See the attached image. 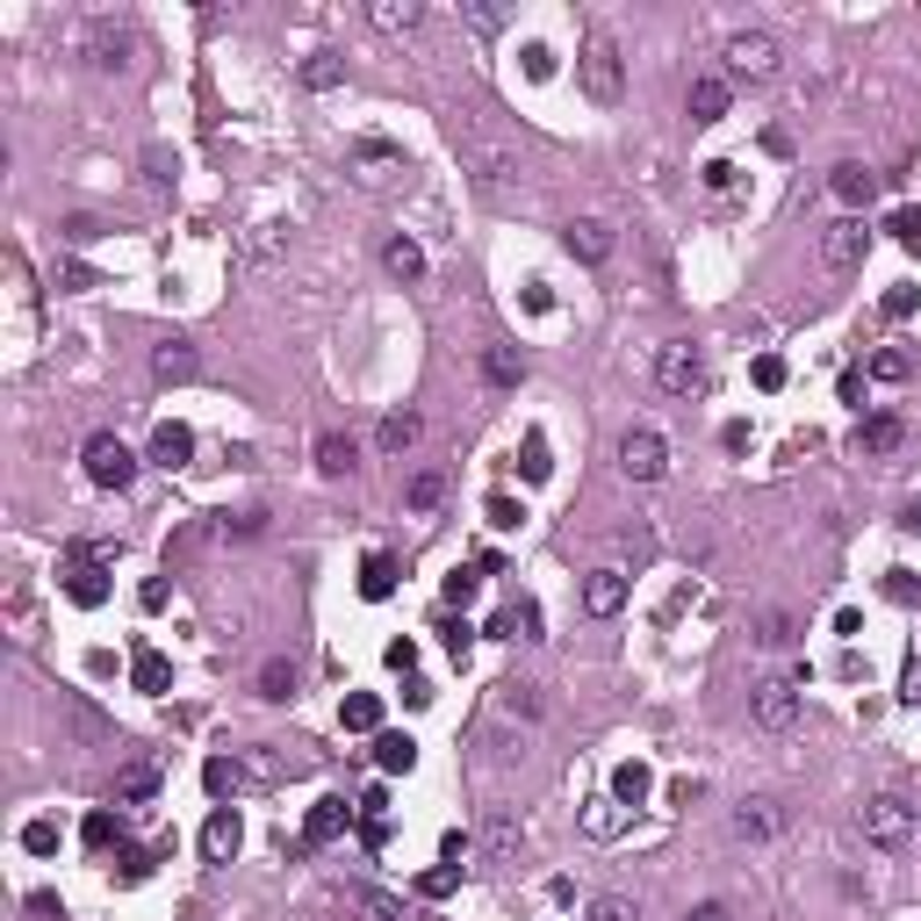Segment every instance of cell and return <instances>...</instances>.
Returning a JSON list of instances; mask_svg holds the SVG:
<instances>
[{
  "label": "cell",
  "mask_w": 921,
  "mask_h": 921,
  "mask_svg": "<svg viewBox=\"0 0 921 921\" xmlns=\"http://www.w3.org/2000/svg\"><path fill=\"white\" fill-rule=\"evenodd\" d=\"M886 231H893L900 245H921V209H893V216H886Z\"/></svg>",
  "instance_id": "681fc988"
},
{
  "label": "cell",
  "mask_w": 921,
  "mask_h": 921,
  "mask_svg": "<svg viewBox=\"0 0 921 921\" xmlns=\"http://www.w3.org/2000/svg\"><path fill=\"white\" fill-rule=\"evenodd\" d=\"M152 375H158V382H188V375H194V346H188V339H166V346L152 353Z\"/></svg>",
  "instance_id": "7402d4cb"
},
{
  "label": "cell",
  "mask_w": 921,
  "mask_h": 921,
  "mask_svg": "<svg viewBox=\"0 0 921 921\" xmlns=\"http://www.w3.org/2000/svg\"><path fill=\"white\" fill-rule=\"evenodd\" d=\"M238 764H245V784H274L281 778V756H267V748H245Z\"/></svg>",
  "instance_id": "ee69618b"
},
{
  "label": "cell",
  "mask_w": 921,
  "mask_h": 921,
  "mask_svg": "<svg viewBox=\"0 0 921 921\" xmlns=\"http://www.w3.org/2000/svg\"><path fill=\"white\" fill-rule=\"evenodd\" d=\"M770 828H778V814H770V806H742V814H734V835H742V842H764Z\"/></svg>",
  "instance_id": "b9f144b4"
},
{
  "label": "cell",
  "mask_w": 921,
  "mask_h": 921,
  "mask_svg": "<svg viewBox=\"0 0 921 921\" xmlns=\"http://www.w3.org/2000/svg\"><path fill=\"white\" fill-rule=\"evenodd\" d=\"M475 583H483V569H453L447 583H439V598H447V605H469V598H475Z\"/></svg>",
  "instance_id": "bcb514c9"
},
{
  "label": "cell",
  "mask_w": 921,
  "mask_h": 921,
  "mask_svg": "<svg viewBox=\"0 0 921 921\" xmlns=\"http://www.w3.org/2000/svg\"><path fill=\"white\" fill-rule=\"evenodd\" d=\"M526 80H555V51H547V44H526Z\"/></svg>",
  "instance_id": "f907efd6"
},
{
  "label": "cell",
  "mask_w": 921,
  "mask_h": 921,
  "mask_svg": "<svg viewBox=\"0 0 921 921\" xmlns=\"http://www.w3.org/2000/svg\"><path fill=\"white\" fill-rule=\"evenodd\" d=\"M375 764L397 778V770H411V764H417V742H411V734H375Z\"/></svg>",
  "instance_id": "f1b7e54d"
},
{
  "label": "cell",
  "mask_w": 921,
  "mask_h": 921,
  "mask_svg": "<svg viewBox=\"0 0 921 921\" xmlns=\"http://www.w3.org/2000/svg\"><path fill=\"white\" fill-rule=\"evenodd\" d=\"M87 58H94L102 72H116V66H122V36H116V29H87Z\"/></svg>",
  "instance_id": "8d00e7d4"
},
{
  "label": "cell",
  "mask_w": 921,
  "mask_h": 921,
  "mask_svg": "<svg viewBox=\"0 0 921 921\" xmlns=\"http://www.w3.org/2000/svg\"><path fill=\"white\" fill-rule=\"evenodd\" d=\"M346 900H353V907H361V914H367V921H403V907H397V900H389V893H375V886H353V893H346Z\"/></svg>",
  "instance_id": "836d02e7"
},
{
  "label": "cell",
  "mask_w": 921,
  "mask_h": 921,
  "mask_svg": "<svg viewBox=\"0 0 921 921\" xmlns=\"http://www.w3.org/2000/svg\"><path fill=\"white\" fill-rule=\"evenodd\" d=\"M152 792H158V770L152 764H130V770H122V784H116V800H152Z\"/></svg>",
  "instance_id": "74e56055"
},
{
  "label": "cell",
  "mask_w": 921,
  "mask_h": 921,
  "mask_svg": "<svg viewBox=\"0 0 921 921\" xmlns=\"http://www.w3.org/2000/svg\"><path fill=\"white\" fill-rule=\"evenodd\" d=\"M453 878H461V864H439V871H425V878H417V893H425V900H447Z\"/></svg>",
  "instance_id": "7dc6e473"
},
{
  "label": "cell",
  "mask_w": 921,
  "mask_h": 921,
  "mask_svg": "<svg viewBox=\"0 0 921 921\" xmlns=\"http://www.w3.org/2000/svg\"><path fill=\"white\" fill-rule=\"evenodd\" d=\"M576 87L591 94L598 108H619V94H626V58H619V44H612L605 29L583 36V51H576Z\"/></svg>",
  "instance_id": "6da1fadb"
},
{
  "label": "cell",
  "mask_w": 921,
  "mask_h": 921,
  "mask_svg": "<svg viewBox=\"0 0 921 921\" xmlns=\"http://www.w3.org/2000/svg\"><path fill=\"white\" fill-rule=\"evenodd\" d=\"M260 511H245V519H216V533H224V540H252V533H260Z\"/></svg>",
  "instance_id": "db71d44e"
},
{
  "label": "cell",
  "mask_w": 921,
  "mask_h": 921,
  "mask_svg": "<svg viewBox=\"0 0 921 921\" xmlns=\"http://www.w3.org/2000/svg\"><path fill=\"white\" fill-rule=\"evenodd\" d=\"M519 469H526V483H547V475H555V461H547V433H526Z\"/></svg>",
  "instance_id": "4dcf8cb0"
},
{
  "label": "cell",
  "mask_w": 921,
  "mask_h": 921,
  "mask_svg": "<svg viewBox=\"0 0 921 921\" xmlns=\"http://www.w3.org/2000/svg\"><path fill=\"white\" fill-rule=\"evenodd\" d=\"M857 828H864V842H878V850H900V842H914V806H907L900 792H878V800L857 814Z\"/></svg>",
  "instance_id": "8992f818"
},
{
  "label": "cell",
  "mask_w": 921,
  "mask_h": 921,
  "mask_svg": "<svg viewBox=\"0 0 921 921\" xmlns=\"http://www.w3.org/2000/svg\"><path fill=\"white\" fill-rule=\"evenodd\" d=\"M778 36L770 29H734L728 36V72L734 80H770V72H778Z\"/></svg>",
  "instance_id": "52a82bcc"
},
{
  "label": "cell",
  "mask_w": 921,
  "mask_h": 921,
  "mask_svg": "<svg viewBox=\"0 0 921 921\" xmlns=\"http://www.w3.org/2000/svg\"><path fill=\"white\" fill-rule=\"evenodd\" d=\"M864 245H871L864 216H835V224L820 231V267H828V274H850V267H864Z\"/></svg>",
  "instance_id": "ba28073f"
},
{
  "label": "cell",
  "mask_w": 921,
  "mask_h": 921,
  "mask_svg": "<svg viewBox=\"0 0 921 921\" xmlns=\"http://www.w3.org/2000/svg\"><path fill=\"white\" fill-rule=\"evenodd\" d=\"M562 245H569V252H576V260H612V224H598V216H576V224L569 231H562Z\"/></svg>",
  "instance_id": "5bb4252c"
},
{
  "label": "cell",
  "mask_w": 921,
  "mask_h": 921,
  "mask_svg": "<svg viewBox=\"0 0 921 921\" xmlns=\"http://www.w3.org/2000/svg\"><path fill=\"white\" fill-rule=\"evenodd\" d=\"M439 497H447V475L439 469H425V475H411V511H433Z\"/></svg>",
  "instance_id": "60d3db41"
},
{
  "label": "cell",
  "mask_w": 921,
  "mask_h": 921,
  "mask_svg": "<svg viewBox=\"0 0 921 921\" xmlns=\"http://www.w3.org/2000/svg\"><path fill=\"white\" fill-rule=\"evenodd\" d=\"M130 684H138L144 698H158L166 684H174V662L158 656V648H138V656H130Z\"/></svg>",
  "instance_id": "e0dca14e"
},
{
  "label": "cell",
  "mask_w": 921,
  "mask_h": 921,
  "mask_svg": "<svg viewBox=\"0 0 921 921\" xmlns=\"http://www.w3.org/2000/svg\"><path fill=\"white\" fill-rule=\"evenodd\" d=\"M662 469H670V439H662L656 425H626L619 433V475L626 483H662Z\"/></svg>",
  "instance_id": "277c9868"
},
{
  "label": "cell",
  "mask_w": 921,
  "mask_h": 921,
  "mask_svg": "<svg viewBox=\"0 0 921 921\" xmlns=\"http://www.w3.org/2000/svg\"><path fill=\"white\" fill-rule=\"evenodd\" d=\"M288 692H296V670H288V662H267V670H260V698H288Z\"/></svg>",
  "instance_id": "f6af8a7d"
},
{
  "label": "cell",
  "mask_w": 921,
  "mask_h": 921,
  "mask_svg": "<svg viewBox=\"0 0 921 921\" xmlns=\"http://www.w3.org/2000/svg\"><path fill=\"white\" fill-rule=\"evenodd\" d=\"M656 389H670V397H698V389H706V353H698L692 339H662V346H656Z\"/></svg>",
  "instance_id": "5b68a950"
},
{
  "label": "cell",
  "mask_w": 921,
  "mask_h": 921,
  "mask_svg": "<svg viewBox=\"0 0 921 921\" xmlns=\"http://www.w3.org/2000/svg\"><path fill=\"white\" fill-rule=\"evenodd\" d=\"M828 188H835V202H842V209H864L871 194H878V180H871L864 166H850V158H842V166L828 174Z\"/></svg>",
  "instance_id": "ac0fdd59"
},
{
  "label": "cell",
  "mask_w": 921,
  "mask_h": 921,
  "mask_svg": "<svg viewBox=\"0 0 921 921\" xmlns=\"http://www.w3.org/2000/svg\"><path fill=\"white\" fill-rule=\"evenodd\" d=\"M756 641H764V648H792V641H800L792 612H764V619H756Z\"/></svg>",
  "instance_id": "e575fe53"
},
{
  "label": "cell",
  "mask_w": 921,
  "mask_h": 921,
  "mask_svg": "<svg viewBox=\"0 0 921 921\" xmlns=\"http://www.w3.org/2000/svg\"><path fill=\"white\" fill-rule=\"evenodd\" d=\"M728 80H713V72H706V80H692V122H720L728 116Z\"/></svg>",
  "instance_id": "d6986e66"
},
{
  "label": "cell",
  "mask_w": 921,
  "mask_h": 921,
  "mask_svg": "<svg viewBox=\"0 0 921 921\" xmlns=\"http://www.w3.org/2000/svg\"><path fill=\"white\" fill-rule=\"evenodd\" d=\"M612 828H619V800H598L591 806V835H612Z\"/></svg>",
  "instance_id": "11a10c76"
},
{
  "label": "cell",
  "mask_w": 921,
  "mask_h": 921,
  "mask_svg": "<svg viewBox=\"0 0 921 921\" xmlns=\"http://www.w3.org/2000/svg\"><path fill=\"white\" fill-rule=\"evenodd\" d=\"M80 469H87L94 489H130V483H138V453L122 447L116 433H94L87 447H80Z\"/></svg>",
  "instance_id": "3957f363"
},
{
  "label": "cell",
  "mask_w": 921,
  "mask_h": 921,
  "mask_svg": "<svg viewBox=\"0 0 921 921\" xmlns=\"http://www.w3.org/2000/svg\"><path fill=\"white\" fill-rule=\"evenodd\" d=\"M317 469H324V475L361 469V447H353V439H339V433H324V439H317Z\"/></svg>",
  "instance_id": "484cf974"
},
{
  "label": "cell",
  "mask_w": 921,
  "mask_h": 921,
  "mask_svg": "<svg viewBox=\"0 0 921 921\" xmlns=\"http://www.w3.org/2000/svg\"><path fill=\"white\" fill-rule=\"evenodd\" d=\"M748 713H756V728L784 734L792 720H800V677H764V684H756V698H748Z\"/></svg>",
  "instance_id": "9c48e42d"
},
{
  "label": "cell",
  "mask_w": 921,
  "mask_h": 921,
  "mask_svg": "<svg viewBox=\"0 0 921 921\" xmlns=\"http://www.w3.org/2000/svg\"><path fill=\"white\" fill-rule=\"evenodd\" d=\"M583 921H641V907L626 900V893H598V900L583 907Z\"/></svg>",
  "instance_id": "d6a6232c"
},
{
  "label": "cell",
  "mask_w": 921,
  "mask_h": 921,
  "mask_svg": "<svg viewBox=\"0 0 921 921\" xmlns=\"http://www.w3.org/2000/svg\"><path fill=\"white\" fill-rule=\"evenodd\" d=\"M886 317H914V288H907V281H900V288H886Z\"/></svg>",
  "instance_id": "680465c9"
},
{
  "label": "cell",
  "mask_w": 921,
  "mask_h": 921,
  "mask_svg": "<svg viewBox=\"0 0 921 921\" xmlns=\"http://www.w3.org/2000/svg\"><path fill=\"white\" fill-rule=\"evenodd\" d=\"M346 820H353L346 800H317L310 820H303V850H324V842H339V835H346Z\"/></svg>",
  "instance_id": "7c38bea8"
},
{
  "label": "cell",
  "mask_w": 921,
  "mask_h": 921,
  "mask_svg": "<svg viewBox=\"0 0 921 921\" xmlns=\"http://www.w3.org/2000/svg\"><path fill=\"white\" fill-rule=\"evenodd\" d=\"M706 188H720V194L734 188V166H728V158H713V166H706Z\"/></svg>",
  "instance_id": "94428289"
},
{
  "label": "cell",
  "mask_w": 921,
  "mask_h": 921,
  "mask_svg": "<svg viewBox=\"0 0 921 921\" xmlns=\"http://www.w3.org/2000/svg\"><path fill=\"white\" fill-rule=\"evenodd\" d=\"M619 605H626V569H591L583 576V612H591V619H612Z\"/></svg>",
  "instance_id": "30bf717a"
},
{
  "label": "cell",
  "mask_w": 921,
  "mask_h": 921,
  "mask_svg": "<svg viewBox=\"0 0 921 921\" xmlns=\"http://www.w3.org/2000/svg\"><path fill=\"white\" fill-rule=\"evenodd\" d=\"M461 152H469V158H475V174H483V180H511V174H519V152H505V144H489V138H475L469 122H461Z\"/></svg>",
  "instance_id": "8fae6325"
},
{
  "label": "cell",
  "mask_w": 921,
  "mask_h": 921,
  "mask_svg": "<svg viewBox=\"0 0 921 921\" xmlns=\"http://www.w3.org/2000/svg\"><path fill=\"white\" fill-rule=\"evenodd\" d=\"M648 792H656V778H648V764H619V770H612V800H619V806H641Z\"/></svg>",
  "instance_id": "cb8c5ba5"
},
{
  "label": "cell",
  "mask_w": 921,
  "mask_h": 921,
  "mask_svg": "<svg viewBox=\"0 0 921 921\" xmlns=\"http://www.w3.org/2000/svg\"><path fill=\"white\" fill-rule=\"evenodd\" d=\"M80 835H87L94 850H108V842H122V820L108 814V806H94V814H87V828H80Z\"/></svg>",
  "instance_id": "7bdbcfd3"
},
{
  "label": "cell",
  "mask_w": 921,
  "mask_h": 921,
  "mask_svg": "<svg viewBox=\"0 0 921 921\" xmlns=\"http://www.w3.org/2000/svg\"><path fill=\"white\" fill-rule=\"evenodd\" d=\"M389 670H403V677H411V670H417V641H389Z\"/></svg>",
  "instance_id": "6f0895ef"
},
{
  "label": "cell",
  "mask_w": 921,
  "mask_h": 921,
  "mask_svg": "<svg viewBox=\"0 0 921 921\" xmlns=\"http://www.w3.org/2000/svg\"><path fill=\"white\" fill-rule=\"evenodd\" d=\"M489 382H497V389H519V375H526V361H519V353H511V346H489Z\"/></svg>",
  "instance_id": "d590c367"
},
{
  "label": "cell",
  "mask_w": 921,
  "mask_h": 921,
  "mask_svg": "<svg viewBox=\"0 0 921 921\" xmlns=\"http://www.w3.org/2000/svg\"><path fill=\"white\" fill-rule=\"evenodd\" d=\"M152 461H158V469H188V461H194V433L180 425V417H166V425L152 433Z\"/></svg>",
  "instance_id": "9a60e30c"
},
{
  "label": "cell",
  "mask_w": 921,
  "mask_h": 921,
  "mask_svg": "<svg viewBox=\"0 0 921 921\" xmlns=\"http://www.w3.org/2000/svg\"><path fill=\"white\" fill-rule=\"evenodd\" d=\"M22 850H29V857H58V820H22Z\"/></svg>",
  "instance_id": "ab89813d"
},
{
  "label": "cell",
  "mask_w": 921,
  "mask_h": 921,
  "mask_svg": "<svg viewBox=\"0 0 921 921\" xmlns=\"http://www.w3.org/2000/svg\"><path fill=\"white\" fill-rule=\"evenodd\" d=\"M417 433H425V417H417V411H389L382 433H375V447H382V453H403V447H417Z\"/></svg>",
  "instance_id": "ffe728a7"
},
{
  "label": "cell",
  "mask_w": 921,
  "mask_h": 921,
  "mask_svg": "<svg viewBox=\"0 0 921 921\" xmlns=\"http://www.w3.org/2000/svg\"><path fill=\"white\" fill-rule=\"evenodd\" d=\"M900 439H907V425H900L893 411H878V417H864V425H857L850 447H857V453H900Z\"/></svg>",
  "instance_id": "2e32d148"
},
{
  "label": "cell",
  "mask_w": 921,
  "mask_h": 921,
  "mask_svg": "<svg viewBox=\"0 0 921 921\" xmlns=\"http://www.w3.org/2000/svg\"><path fill=\"white\" fill-rule=\"evenodd\" d=\"M792 382V367L778 361V353H764V361H756V389H784Z\"/></svg>",
  "instance_id": "f5cc1de1"
},
{
  "label": "cell",
  "mask_w": 921,
  "mask_h": 921,
  "mask_svg": "<svg viewBox=\"0 0 921 921\" xmlns=\"http://www.w3.org/2000/svg\"><path fill=\"white\" fill-rule=\"evenodd\" d=\"M461 22H469L475 36H497V29H505L511 15H505V8H483V0H461Z\"/></svg>",
  "instance_id": "f35d334b"
},
{
  "label": "cell",
  "mask_w": 921,
  "mask_h": 921,
  "mask_svg": "<svg viewBox=\"0 0 921 921\" xmlns=\"http://www.w3.org/2000/svg\"><path fill=\"white\" fill-rule=\"evenodd\" d=\"M66 598L72 605H108V547H94V540H72L66 547Z\"/></svg>",
  "instance_id": "7a4b0ae2"
},
{
  "label": "cell",
  "mask_w": 921,
  "mask_h": 921,
  "mask_svg": "<svg viewBox=\"0 0 921 921\" xmlns=\"http://www.w3.org/2000/svg\"><path fill=\"white\" fill-rule=\"evenodd\" d=\"M900 533H921V505H907V511H900Z\"/></svg>",
  "instance_id": "be15d7a7"
},
{
  "label": "cell",
  "mask_w": 921,
  "mask_h": 921,
  "mask_svg": "<svg viewBox=\"0 0 921 921\" xmlns=\"http://www.w3.org/2000/svg\"><path fill=\"white\" fill-rule=\"evenodd\" d=\"M382 267H389L397 281H417V274H425V252H417V238H389V245H382Z\"/></svg>",
  "instance_id": "d4e9b609"
},
{
  "label": "cell",
  "mask_w": 921,
  "mask_h": 921,
  "mask_svg": "<svg viewBox=\"0 0 921 921\" xmlns=\"http://www.w3.org/2000/svg\"><path fill=\"white\" fill-rule=\"evenodd\" d=\"M339 80H346V66H339V58H331V51H317L310 66H303V87H310V94H331V87H339Z\"/></svg>",
  "instance_id": "1f68e13d"
},
{
  "label": "cell",
  "mask_w": 921,
  "mask_h": 921,
  "mask_svg": "<svg viewBox=\"0 0 921 921\" xmlns=\"http://www.w3.org/2000/svg\"><path fill=\"white\" fill-rule=\"evenodd\" d=\"M202 784H209V800H231V792L245 784V764H238V756H209V764H202Z\"/></svg>",
  "instance_id": "603a6c76"
},
{
  "label": "cell",
  "mask_w": 921,
  "mask_h": 921,
  "mask_svg": "<svg viewBox=\"0 0 921 921\" xmlns=\"http://www.w3.org/2000/svg\"><path fill=\"white\" fill-rule=\"evenodd\" d=\"M692 921H728V907H720V900H706V907H698Z\"/></svg>",
  "instance_id": "6125c7cd"
},
{
  "label": "cell",
  "mask_w": 921,
  "mask_h": 921,
  "mask_svg": "<svg viewBox=\"0 0 921 921\" xmlns=\"http://www.w3.org/2000/svg\"><path fill=\"white\" fill-rule=\"evenodd\" d=\"M389 591H397V562H389V555H367V569H361V598H367V605H382Z\"/></svg>",
  "instance_id": "4316f807"
},
{
  "label": "cell",
  "mask_w": 921,
  "mask_h": 921,
  "mask_svg": "<svg viewBox=\"0 0 921 921\" xmlns=\"http://www.w3.org/2000/svg\"><path fill=\"white\" fill-rule=\"evenodd\" d=\"M469 648H475V634H469V626H447V656L461 662V656H469Z\"/></svg>",
  "instance_id": "91938a15"
},
{
  "label": "cell",
  "mask_w": 921,
  "mask_h": 921,
  "mask_svg": "<svg viewBox=\"0 0 921 921\" xmlns=\"http://www.w3.org/2000/svg\"><path fill=\"white\" fill-rule=\"evenodd\" d=\"M238 842H245V820L231 814V806H216V814H209V828H202V857H209V864H231V857H238Z\"/></svg>",
  "instance_id": "4fadbf2b"
},
{
  "label": "cell",
  "mask_w": 921,
  "mask_h": 921,
  "mask_svg": "<svg viewBox=\"0 0 921 921\" xmlns=\"http://www.w3.org/2000/svg\"><path fill=\"white\" fill-rule=\"evenodd\" d=\"M505 706H511V713H540V698H533V684H505Z\"/></svg>",
  "instance_id": "9f6ffc18"
},
{
  "label": "cell",
  "mask_w": 921,
  "mask_h": 921,
  "mask_svg": "<svg viewBox=\"0 0 921 921\" xmlns=\"http://www.w3.org/2000/svg\"><path fill=\"white\" fill-rule=\"evenodd\" d=\"M339 720H346L353 734H375V728H382V698H375V692H353L346 706H339Z\"/></svg>",
  "instance_id": "83f0119b"
},
{
  "label": "cell",
  "mask_w": 921,
  "mask_h": 921,
  "mask_svg": "<svg viewBox=\"0 0 921 921\" xmlns=\"http://www.w3.org/2000/svg\"><path fill=\"white\" fill-rule=\"evenodd\" d=\"M58 288H66V296H87V288H94V267L66 260V267H58Z\"/></svg>",
  "instance_id": "816d5d0a"
},
{
  "label": "cell",
  "mask_w": 921,
  "mask_h": 921,
  "mask_svg": "<svg viewBox=\"0 0 921 921\" xmlns=\"http://www.w3.org/2000/svg\"><path fill=\"white\" fill-rule=\"evenodd\" d=\"M367 22H375V29H389V36H403V29H417V22H425V8H417V0H375V8H367Z\"/></svg>",
  "instance_id": "44dd1931"
},
{
  "label": "cell",
  "mask_w": 921,
  "mask_h": 921,
  "mask_svg": "<svg viewBox=\"0 0 921 921\" xmlns=\"http://www.w3.org/2000/svg\"><path fill=\"white\" fill-rule=\"evenodd\" d=\"M483 511H489V526H497V533H511V526H519V519H526V505H511L505 489H497V497H489V505H483Z\"/></svg>",
  "instance_id": "c3c4849f"
},
{
  "label": "cell",
  "mask_w": 921,
  "mask_h": 921,
  "mask_svg": "<svg viewBox=\"0 0 921 921\" xmlns=\"http://www.w3.org/2000/svg\"><path fill=\"white\" fill-rule=\"evenodd\" d=\"M907 375H914V353H907V346H878V353H871V382H907Z\"/></svg>",
  "instance_id": "f546056e"
}]
</instances>
